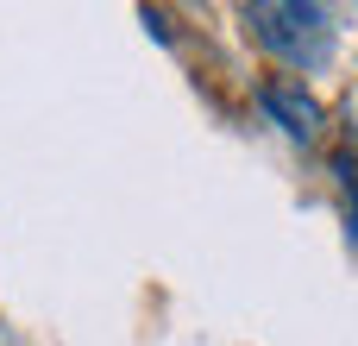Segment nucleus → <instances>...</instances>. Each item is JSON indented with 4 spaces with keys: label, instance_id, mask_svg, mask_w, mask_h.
I'll use <instances>...</instances> for the list:
<instances>
[{
    "label": "nucleus",
    "instance_id": "obj_2",
    "mask_svg": "<svg viewBox=\"0 0 358 346\" xmlns=\"http://www.w3.org/2000/svg\"><path fill=\"white\" fill-rule=\"evenodd\" d=\"M258 107L271 113V126H283V139H296V145H321L327 113H321V101H315L296 76H271V82H258Z\"/></svg>",
    "mask_w": 358,
    "mask_h": 346
},
{
    "label": "nucleus",
    "instance_id": "obj_1",
    "mask_svg": "<svg viewBox=\"0 0 358 346\" xmlns=\"http://www.w3.org/2000/svg\"><path fill=\"white\" fill-rule=\"evenodd\" d=\"M245 32L264 57H277L283 69H321L334 57V19L327 6H308V0H252L245 13Z\"/></svg>",
    "mask_w": 358,
    "mask_h": 346
}]
</instances>
